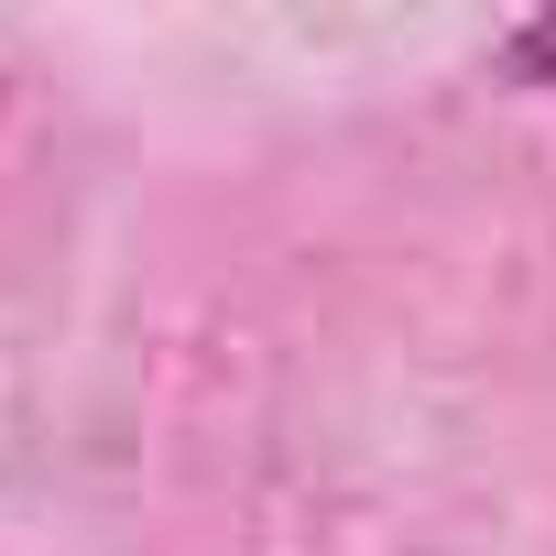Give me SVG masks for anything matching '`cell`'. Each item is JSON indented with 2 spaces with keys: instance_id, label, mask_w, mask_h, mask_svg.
Masks as SVG:
<instances>
[{
  "instance_id": "cell-1",
  "label": "cell",
  "mask_w": 556,
  "mask_h": 556,
  "mask_svg": "<svg viewBox=\"0 0 556 556\" xmlns=\"http://www.w3.org/2000/svg\"><path fill=\"white\" fill-rule=\"evenodd\" d=\"M502 77L513 88H556V12H534V23L502 34Z\"/></svg>"
}]
</instances>
